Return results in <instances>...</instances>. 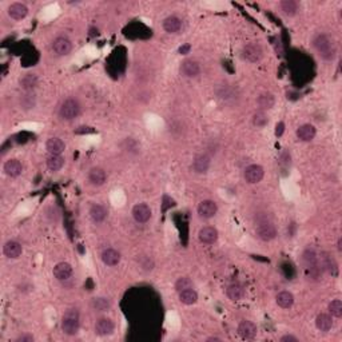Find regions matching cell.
<instances>
[{
    "label": "cell",
    "instance_id": "1",
    "mask_svg": "<svg viewBox=\"0 0 342 342\" xmlns=\"http://www.w3.org/2000/svg\"><path fill=\"white\" fill-rule=\"evenodd\" d=\"M313 47L318 52V55L325 61H333L337 54L336 46L333 43V39L326 33H318L313 40Z\"/></svg>",
    "mask_w": 342,
    "mask_h": 342
},
{
    "label": "cell",
    "instance_id": "2",
    "mask_svg": "<svg viewBox=\"0 0 342 342\" xmlns=\"http://www.w3.org/2000/svg\"><path fill=\"white\" fill-rule=\"evenodd\" d=\"M80 327V313L77 308H70L62 317V331L67 336H75Z\"/></svg>",
    "mask_w": 342,
    "mask_h": 342
},
{
    "label": "cell",
    "instance_id": "3",
    "mask_svg": "<svg viewBox=\"0 0 342 342\" xmlns=\"http://www.w3.org/2000/svg\"><path fill=\"white\" fill-rule=\"evenodd\" d=\"M80 114V103L75 98H67L59 107V116L63 121H72Z\"/></svg>",
    "mask_w": 342,
    "mask_h": 342
},
{
    "label": "cell",
    "instance_id": "4",
    "mask_svg": "<svg viewBox=\"0 0 342 342\" xmlns=\"http://www.w3.org/2000/svg\"><path fill=\"white\" fill-rule=\"evenodd\" d=\"M241 55L246 62L249 63H258L262 61L264 58V48L260 43L253 42V43H249V45L243 46L242 51H241Z\"/></svg>",
    "mask_w": 342,
    "mask_h": 342
},
{
    "label": "cell",
    "instance_id": "5",
    "mask_svg": "<svg viewBox=\"0 0 342 342\" xmlns=\"http://www.w3.org/2000/svg\"><path fill=\"white\" fill-rule=\"evenodd\" d=\"M255 235L264 242H270L277 237V229L270 221L262 219L255 225Z\"/></svg>",
    "mask_w": 342,
    "mask_h": 342
},
{
    "label": "cell",
    "instance_id": "6",
    "mask_svg": "<svg viewBox=\"0 0 342 342\" xmlns=\"http://www.w3.org/2000/svg\"><path fill=\"white\" fill-rule=\"evenodd\" d=\"M217 96L218 99L226 103V105H233L234 102H237L238 99V91L237 89H234L232 84H221L218 89H217Z\"/></svg>",
    "mask_w": 342,
    "mask_h": 342
},
{
    "label": "cell",
    "instance_id": "7",
    "mask_svg": "<svg viewBox=\"0 0 342 342\" xmlns=\"http://www.w3.org/2000/svg\"><path fill=\"white\" fill-rule=\"evenodd\" d=\"M265 177V170L261 165H250L248 166L245 171H243V178L245 181L250 185H255V183H260Z\"/></svg>",
    "mask_w": 342,
    "mask_h": 342
},
{
    "label": "cell",
    "instance_id": "8",
    "mask_svg": "<svg viewBox=\"0 0 342 342\" xmlns=\"http://www.w3.org/2000/svg\"><path fill=\"white\" fill-rule=\"evenodd\" d=\"M51 48L56 56H66L71 52L72 42L67 36H58L54 39Z\"/></svg>",
    "mask_w": 342,
    "mask_h": 342
},
{
    "label": "cell",
    "instance_id": "9",
    "mask_svg": "<svg viewBox=\"0 0 342 342\" xmlns=\"http://www.w3.org/2000/svg\"><path fill=\"white\" fill-rule=\"evenodd\" d=\"M197 211H198V216L201 217V218L210 219V218H213V217L218 213V206H217V203L214 201H211V199H204V201H202V202L198 204Z\"/></svg>",
    "mask_w": 342,
    "mask_h": 342
},
{
    "label": "cell",
    "instance_id": "10",
    "mask_svg": "<svg viewBox=\"0 0 342 342\" xmlns=\"http://www.w3.org/2000/svg\"><path fill=\"white\" fill-rule=\"evenodd\" d=\"M153 211L147 203H138L133 207V218L138 223H146L150 221Z\"/></svg>",
    "mask_w": 342,
    "mask_h": 342
},
{
    "label": "cell",
    "instance_id": "11",
    "mask_svg": "<svg viewBox=\"0 0 342 342\" xmlns=\"http://www.w3.org/2000/svg\"><path fill=\"white\" fill-rule=\"evenodd\" d=\"M115 330V324L112 322V320L107 318V317H102L95 322V333L100 337H106L112 334Z\"/></svg>",
    "mask_w": 342,
    "mask_h": 342
},
{
    "label": "cell",
    "instance_id": "12",
    "mask_svg": "<svg viewBox=\"0 0 342 342\" xmlns=\"http://www.w3.org/2000/svg\"><path fill=\"white\" fill-rule=\"evenodd\" d=\"M237 330H238V334L242 337L243 340H253L254 337L257 336L258 329H257V325H255L254 322L248 320H243L239 322Z\"/></svg>",
    "mask_w": 342,
    "mask_h": 342
},
{
    "label": "cell",
    "instance_id": "13",
    "mask_svg": "<svg viewBox=\"0 0 342 342\" xmlns=\"http://www.w3.org/2000/svg\"><path fill=\"white\" fill-rule=\"evenodd\" d=\"M181 74L185 78H197L201 74V66L194 59H186L181 64Z\"/></svg>",
    "mask_w": 342,
    "mask_h": 342
},
{
    "label": "cell",
    "instance_id": "14",
    "mask_svg": "<svg viewBox=\"0 0 342 342\" xmlns=\"http://www.w3.org/2000/svg\"><path fill=\"white\" fill-rule=\"evenodd\" d=\"M320 265L321 267H322V270L329 273L330 276H337V274H338V265H337L336 260L331 257L330 254L326 253V251L321 253Z\"/></svg>",
    "mask_w": 342,
    "mask_h": 342
},
{
    "label": "cell",
    "instance_id": "15",
    "mask_svg": "<svg viewBox=\"0 0 342 342\" xmlns=\"http://www.w3.org/2000/svg\"><path fill=\"white\" fill-rule=\"evenodd\" d=\"M198 239L199 242L204 245H213L218 239V230L213 226L202 227L198 233Z\"/></svg>",
    "mask_w": 342,
    "mask_h": 342
},
{
    "label": "cell",
    "instance_id": "16",
    "mask_svg": "<svg viewBox=\"0 0 342 342\" xmlns=\"http://www.w3.org/2000/svg\"><path fill=\"white\" fill-rule=\"evenodd\" d=\"M211 165V158L207 154L197 155L193 160V170L195 174H206Z\"/></svg>",
    "mask_w": 342,
    "mask_h": 342
},
{
    "label": "cell",
    "instance_id": "17",
    "mask_svg": "<svg viewBox=\"0 0 342 342\" xmlns=\"http://www.w3.org/2000/svg\"><path fill=\"white\" fill-rule=\"evenodd\" d=\"M89 182L95 186V187H99V186H103L107 181V174L106 171L102 169V167H93L91 170L89 171Z\"/></svg>",
    "mask_w": 342,
    "mask_h": 342
},
{
    "label": "cell",
    "instance_id": "18",
    "mask_svg": "<svg viewBox=\"0 0 342 342\" xmlns=\"http://www.w3.org/2000/svg\"><path fill=\"white\" fill-rule=\"evenodd\" d=\"M52 274L58 281H67L72 276V266L67 262H59L54 266Z\"/></svg>",
    "mask_w": 342,
    "mask_h": 342
},
{
    "label": "cell",
    "instance_id": "19",
    "mask_svg": "<svg viewBox=\"0 0 342 342\" xmlns=\"http://www.w3.org/2000/svg\"><path fill=\"white\" fill-rule=\"evenodd\" d=\"M38 77H36L35 74H31V72L24 74V75L19 79V86H20V89H22L24 93H32L33 90L38 87Z\"/></svg>",
    "mask_w": 342,
    "mask_h": 342
},
{
    "label": "cell",
    "instance_id": "20",
    "mask_svg": "<svg viewBox=\"0 0 342 342\" xmlns=\"http://www.w3.org/2000/svg\"><path fill=\"white\" fill-rule=\"evenodd\" d=\"M3 253L7 258L16 260L23 253V246L17 241H7L3 246Z\"/></svg>",
    "mask_w": 342,
    "mask_h": 342
},
{
    "label": "cell",
    "instance_id": "21",
    "mask_svg": "<svg viewBox=\"0 0 342 342\" xmlns=\"http://www.w3.org/2000/svg\"><path fill=\"white\" fill-rule=\"evenodd\" d=\"M100 258H102L106 266H111L112 267V266L119 265V262H121V253L118 250H115V249H105L102 251Z\"/></svg>",
    "mask_w": 342,
    "mask_h": 342
},
{
    "label": "cell",
    "instance_id": "22",
    "mask_svg": "<svg viewBox=\"0 0 342 342\" xmlns=\"http://www.w3.org/2000/svg\"><path fill=\"white\" fill-rule=\"evenodd\" d=\"M3 171L8 177L17 178L23 172L22 162L19 159H8L3 166Z\"/></svg>",
    "mask_w": 342,
    "mask_h": 342
},
{
    "label": "cell",
    "instance_id": "23",
    "mask_svg": "<svg viewBox=\"0 0 342 342\" xmlns=\"http://www.w3.org/2000/svg\"><path fill=\"white\" fill-rule=\"evenodd\" d=\"M28 15V7L24 3H12L8 7V16L14 20H22Z\"/></svg>",
    "mask_w": 342,
    "mask_h": 342
},
{
    "label": "cell",
    "instance_id": "24",
    "mask_svg": "<svg viewBox=\"0 0 342 342\" xmlns=\"http://www.w3.org/2000/svg\"><path fill=\"white\" fill-rule=\"evenodd\" d=\"M36 95L35 93H23V94L19 95V99H17V103H19V107L22 109L23 111H30L35 109L36 106Z\"/></svg>",
    "mask_w": 342,
    "mask_h": 342
},
{
    "label": "cell",
    "instance_id": "25",
    "mask_svg": "<svg viewBox=\"0 0 342 342\" xmlns=\"http://www.w3.org/2000/svg\"><path fill=\"white\" fill-rule=\"evenodd\" d=\"M317 134V130L313 124L310 123H305L302 126H299L297 128V138L302 142H310L313 140Z\"/></svg>",
    "mask_w": 342,
    "mask_h": 342
},
{
    "label": "cell",
    "instance_id": "26",
    "mask_svg": "<svg viewBox=\"0 0 342 342\" xmlns=\"http://www.w3.org/2000/svg\"><path fill=\"white\" fill-rule=\"evenodd\" d=\"M163 28L166 32L177 33L182 28V19L177 15H170L163 20Z\"/></svg>",
    "mask_w": 342,
    "mask_h": 342
},
{
    "label": "cell",
    "instance_id": "27",
    "mask_svg": "<svg viewBox=\"0 0 342 342\" xmlns=\"http://www.w3.org/2000/svg\"><path fill=\"white\" fill-rule=\"evenodd\" d=\"M46 149L48 151V154L62 155L63 154V151L66 150V144H64V142H63L61 138L52 137V138H50L47 140Z\"/></svg>",
    "mask_w": 342,
    "mask_h": 342
},
{
    "label": "cell",
    "instance_id": "28",
    "mask_svg": "<svg viewBox=\"0 0 342 342\" xmlns=\"http://www.w3.org/2000/svg\"><path fill=\"white\" fill-rule=\"evenodd\" d=\"M302 262H304L305 269L309 270L314 266L320 265L318 262V255L315 253V250L313 248H306L302 253Z\"/></svg>",
    "mask_w": 342,
    "mask_h": 342
},
{
    "label": "cell",
    "instance_id": "29",
    "mask_svg": "<svg viewBox=\"0 0 342 342\" xmlns=\"http://www.w3.org/2000/svg\"><path fill=\"white\" fill-rule=\"evenodd\" d=\"M226 294L232 301H239V299H242L245 297V287H243L242 283L234 282V283L227 286Z\"/></svg>",
    "mask_w": 342,
    "mask_h": 342
},
{
    "label": "cell",
    "instance_id": "30",
    "mask_svg": "<svg viewBox=\"0 0 342 342\" xmlns=\"http://www.w3.org/2000/svg\"><path fill=\"white\" fill-rule=\"evenodd\" d=\"M107 214H109V211L102 204H94L90 209V217L94 223H102L107 218Z\"/></svg>",
    "mask_w": 342,
    "mask_h": 342
},
{
    "label": "cell",
    "instance_id": "31",
    "mask_svg": "<svg viewBox=\"0 0 342 342\" xmlns=\"http://www.w3.org/2000/svg\"><path fill=\"white\" fill-rule=\"evenodd\" d=\"M257 105L260 106V109L262 111L270 110V109H273L274 105H276V98H274V95L270 94V93H262V94L258 95V98H257Z\"/></svg>",
    "mask_w": 342,
    "mask_h": 342
},
{
    "label": "cell",
    "instance_id": "32",
    "mask_svg": "<svg viewBox=\"0 0 342 342\" xmlns=\"http://www.w3.org/2000/svg\"><path fill=\"white\" fill-rule=\"evenodd\" d=\"M277 305L282 309H290L294 304V295L290 292H280L276 297Z\"/></svg>",
    "mask_w": 342,
    "mask_h": 342
},
{
    "label": "cell",
    "instance_id": "33",
    "mask_svg": "<svg viewBox=\"0 0 342 342\" xmlns=\"http://www.w3.org/2000/svg\"><path fill=\"white\" fill-rule=\"evenodd\" d=\"M315 326L320 331H329L333 327V318L330 314L321 313L315 318Z\"/></svg>",
    "mask_w": 342,
    "mask_h": 342
},
{
    "label": "cell",
    "instance_id": "34",
    "mask_svg": "<svg viewBox=\"0 0 342 342\" xmlns=\"http://www.w3.org/2000/svg\"><path fill=\"white\" fill-rule=\"evenodd\" d=\"M178 294H179V301L183 305H194L198 302V293L194 289H187V290L179 292Z\"/></svg>",
    "mask_w": 342,
    "mask_h": 342
},
{
    "label": "cell",
    "instance_id": "35",
    "mask_svg": "<svg viewBox=\"0 0 342 342\" xmlns=\"http://www.w3.org/2000/svg\"><path fill=\"white\" fill-rule=\"evenodd\" d=\"M46 163H47V167L50 171H59L64 166V158L62 155H52L48 154L47 159H46Z\"/></svg>",
    "mask_w": 342,
    "mask_h": 342
},
{
    "label": "cell",
    "instance_id": "36",
    "mask_svg": "<svg viewBox=\"0 0 342 342\" xmlns=\"http://www.w3.org/2000/svg\"><path fill=\"white\" fill-rule=\"evenodd\" d=\"M280 7H281L282 14L289 17L294 16L298 12V3L294 0H282L280 3Z\"/></svg>",
    "mask_w": 342,
    "mask_h": 342
},
{
    "label": "cell",
    "instance_id": "37",
    "mask_svg": "<svg viewBox=\"0 0 342 342\" xmlns=\"http://www.w3.org/2000/svg\"><path fill=\"white\" fill-rule=\"evenodd\" d=\"M93 309L96 311H107L111 308V302L109 298L106 297H95L91 301Z\"/></svg>",
    "mask_w": 342,
    "mask_h": 342
},
{
    "label": "cell",
    "instance_id": "38",
    "mask_svg": "<svg viewBox=\"0 0 342 342\" xmlns=\"http://www.w3.org/2000/svg\"><path fill=\"white\" fill-rule=\"evenodd\" d=\"M251 122H253V124L255 127H258V128H264V127H266L267 124H269V116H267V114H266L265 111L260 110V111H257V112H254Z\"/></svg>",
    "mask_w": 342,
    "mask_h": 342
},
{
    "label": "cell",
    "instance_id": "39",
    "mask_svg": "<svg viewBox=\"0 0 342 342\" xmlns=\"http://www.w3.org/2000/svg\"><path fill=\"white\" fill-rule=\"evenodd\" d=\"M327 309H329V313L333 317H336V318H341L342 317V302L340 299L331 301L329 306H327Z\"/></svg>",
    "mask_w": 342,
    "mask_h": 342
},
{
    "label": "cell",
    "instance_id": "40",
    "mask_svg": "<svg viewBox=\"0 0 342 342\" xmlns=\"http://www.w3.org/2000/svg\"><path fill=\"white\" fill-rule=\"evenodd\" d=\"M187 289H193V281L188 278V277H181L178 278L175 282V290L178 293L183 292V290H187Z\"/></svg>",
    "mask_w": 342,
    "mask_h": 342
},
{
    "label": "cell",
    "instance_id": "41",
    "mask_svg": "<svg viewBox=\"0 0 342 342\" xmlns=\"http://www.w3.org/2000/svg\"><path fill=\"white\" fill-rule=\"evenodd\" d=\"M139 266H140L142 270L151 271L154 269V261L151 260L150 257L142 255V257H139Z\"/></svg>",
    "mask_w": 342,
    "mask_h": 342
},
{
    "label": "cell",
    "instance_id": "42",
    "mask_svg": "<svg viewBox=\"0 0 342 342\" xmlns=\"http://www.w3.org/2000/svg\"><path fill=\"white\" fill-rule=\"evenodd\" d=\"M280 165L281 166H286V167H289L290 166V154L287 153V151H283L281 155V158H280Z\"/></svg>",
    "mask_w": 342,
    "mask_h": 342
},
{
    "label": "cell",
    "instance_id": "43",
    "mask_svg": "<svg viewBox=\"0 0 342 342\" xmlns=\"http://www.w3.org/2000/svg\"><path fill=\"white\" fill-rule=\"evenodd\" d=\"M190 50H191V46L188 45V43H186V45H182L179 47L178 52H179L181 55H187L188 52H190Z\"/></svg>",
    "mask_w": 342,
    "mask_h": 342
},
{
    "label": "cell",
    "instance_id": "44",
    "mask_svg": "<svg viewBox=\"0 0 342 342\" xmlns=\"http://www.w3.org/2000/svg\"><path fill=\"white\" fill-rule=\"evenodd\" d=\"M16 342H33V337L31 334H23V336L17 337Z\"/></svg>",
    "mask_w": 342,
    "mask_h": 342
},
{
    "label": "cell",
    "instance_id": "45",
    "mask_svg": "<svg viewBox=\"0 0 342 342\" xmlns=\"http://www.w3.org/2000/svg\"><path fill=\"white\" fill-rule=\"evenodd\" d=\"M281 342H298V338L292 334H286V336L281 337Z\"/></svg>",
    "mask_w": 342,
    "mask_h": 342
},
{
    "label": "cell",
    "instance_id": "46",
    "mask_svg": "<svg viewBox=\"0 0 342 342\" xmlns=\"http://www.w3.org/2000/svg\"><path fill=\"white\" fill-rule=\"evenodd\" d=\"M207 341H221V338H218V337H210V338H207Z\"/></svg>",
    "mask_w": 342,
    "mask_h": 342
},
{
    "label": "cell",
    "instance_id": "47",
    "mask_svg": "<svg viewBox=\"0 0 342 342\" xmlns=\"http://www.w3.org/2000/svg\"><path fill=\"white\" fill-rule=\"evenodd\" d=\"M341 242H342V241H341V238H340V239H338V246H337V248H338V251H341V250H342Z\"/></svg>",
    "mask_w": 342,
    "mask_h": 342
}]
</instances>
